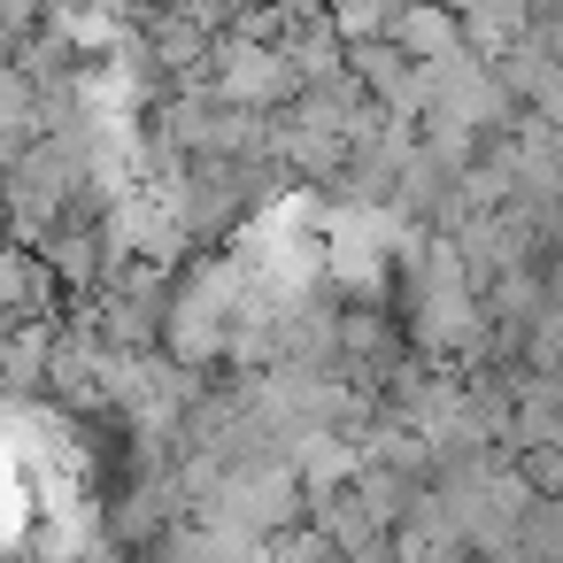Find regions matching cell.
Returning a JSON list of instances; mask_svg holds the SVG:
<instances>
[{"instance_id":"6da1fadb","label":"cell","mask_w":563,"mask_h":563,"mask_svg":"<svg viewBox=\"0 0 563 563\" xmlns=\"http://www.w3.org/2000/svg\"><path fill=\"white\" fill-rule=\"evenodd\" d=\"M386 24H394V0H332V32L355 47H371Z\"/></svg>"}]
</instances>
